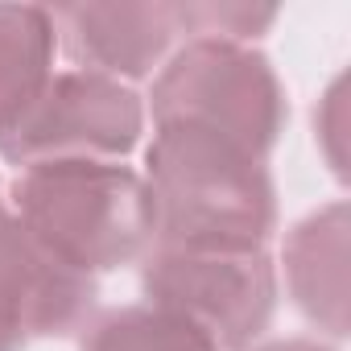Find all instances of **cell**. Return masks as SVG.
<instances>
[{
    "label": "cell",
    "instance_id": "cell-1",
    "mask_svg": "<svg viewBox=\"0 0 351 351\" xmlns=\"http://www.w3.org/2000/svg\"><path fill=\"white\" fill-rule=\"evenodd\" d=\"M149 248L265 252L277 232V186L248 149L199 124H153L145 145Z\"/></svg>",
    "mask_w": 351,
    "mask_h": 351
},
{
    "label": "cell",
    "instance_id": "cell-2",
    "mask_svg": "<svg viewBox=\"0 0 351 351\" xmlns=\"http://www.w3.org/2000/svg\"><path fill=\"white\" fill-rule=\"evenodd\" d=\"M9 199L21 228L87 277L141 265L149 252L145 178L124 161H38L17 169Z\"/></svg>",
    "mask_w": 351,
    "mask_h": 351
},
{
    "label": "cell",
    "instance_id": "cell-3",
    "mask_svg": "<svg viewBox=\"0 0 351 351\" xmlns=\"http://www.w3.org/2000/svg\"><path fill=\"white\" fill-rule=\"evenodd\" d=\"M153 124H199L252 157H269L289 124V99L256 46L186 38L165 58L149 91ZM145 112V116H149Z\"/></svg>",
    "mask_w": 351,
    "mask_h": 351
},
{
    "label": "cell",
    "instance_id": "cell-4",
    "mask_svg": "<svg viewBox=\"0 0 351 351\" xmlns=\"http://www.w3.org/2000/svg\"><path fill=\"white\" fill-rule=\"evenodd\" d=\"M141 293L149 306L199 326L219 351H248L273 322L277 265L269 248H149L141 256Z\"/></svg>",
    "mask_w": 351,
    "mask_h": 351
},
{
    "label": "cell",
    "instance_id": "cell-5",
    "mask_svg": "<svg viewBox=\"0 0 351 351\" xmlns=\"http://www.w3.org/2000/svg\"><path fill=\"white\" fill-rule=\"evenodd\" d=\"M145 136V99L95 71H54L42 95L0 132V157L25 169L38 161H124Z\"/></svg>",
    "mask_w": 351,
    "mask_h": 351
},
{
    "label": "cell",
    "instance_id": "cell-6",
    "mask_svg": "<svg viewBox=\"0 0 351 351\" xmlns=\"http://www.w3.org/2000/svg\"><path fill=\"white\" fill-rule=\"evenodd\" d=\"M95 306V277L46 252L13 211L0 215V351L79 330Z\"/></svg>",
    "mask_w": 351,
    "mask_h": 351
},
{
    "label": "cell",
    "instance_id": "cell-7",
    "mask_svg": "<svg viewBox=\"0 0 351 351\" xmlns=\"http://www.w3.org/2000/svg\"><path fill=\"white\" fill-rule=\"evenodd\" d=\"M54 29L79 71L116 83L149 79L182 38V5L173 0H120V5H58Z\"/></svg>",
    "mask_w": 351,
    "mask_h": 351
},
{
    "label": "cell",
    "instance_id": "cell-8",
    "mask_svg": "<svg viewBox=\"0 0 351 351\" xmlns=\"http://www.w3.org/2000/svg\"><path fill=\"white\" fill-rule=\"evenodd\" d=\"M347 261H351V211L343 199L310 211L285 236V285L293 306L330 339L347 335Z\"/></svg>",
    "mask_w": 351,
    "mask_h": 351
},
{
    "label": "cell",
    "instance_id": "cell-9",
    "mask_svg": "<svg viewBox=\"0 0 351 351\" xmlns=\"http://www.w3.org/2000/svg\"><path fill=\"white\" fill-rule=\"evenodd\" d=\"M58 29L42 5H0V132L42 95L54 75Z\"/></svg>",
    "mask_w": 351,
    "mask_h": 351
},
{
    "label": "cell",
    "instance_id": "cell-10",
    "mask_svg": "<svg viewBox=\"0 0 351 351\" xmlns=\"http://www.w3.org/2000/svg\"><path fill=\"white\" fill-rule=\"evenodd\" d=\"M79 351H219V347L186 318L136 302L95 314L83 326Z\"/></svg>",
    "mask_w": 351,
    "mask_h": 351
},
{
    "label": "cell",
    "instance_id": "cell-11",
    "mask_svg": "<svg viewBox=\"0 0 351 351\" xmlns=\"http://www.w3.org/2000/svg\"><path fill=\"white\" fill-rule=\"evenodd\" d=\"M277 21L273 5H215V0H203V5H182V34L191 38H223V42H240L252 46L261 34H269V25Z\"/></svg>",
    "mask_w": 351,
    "mask_h": 351
},
{
    "label": "cell",
    "instance_id": "cell-12",
    "mask_svg": "<svg viewBox=\"0 0 351 351\" xmlns=\"http://www.w3.org/2000/svg\"><path fill=\"white\" fill-rule=\"evenodd\" d=\"M248 351H330L318 339H273V343H252Z\"/></svg>",
    "mask_w": 351,
    "mask_h": 351
},
{
    "label": "cell",
    "instance_id": "cell-13",
    "mask_svg": "<svg viewBox=\"0 0 351 351\" xmlns=\"http://www.w3.org/2000/svg\"><path fill=\"white\" fill-rule=\"evenodd\" d=\"M5 211H9V207H5V186H0V215H5Z\"/></svg>",
    "mask_w": 351,
    "mask_h": 351
}]
</instances>
